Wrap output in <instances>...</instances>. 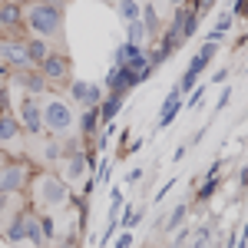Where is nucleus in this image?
I'll return each instance as SVG.
<instances>
[{"label": "nucleus", "mask_w": 248, "mask_h": 248, "mask_svg": "<svg viewBox=\"0 0 248 248\" xmlns=\"http://www.w3.org/2000/svg\"><path fill=\"white\" fill-rule=\"evenodd\" d=\"M30 195H33V209L37 212H63L70 202H73V195H70V186L63 182V175L53 169H40L30 175Z\"/></svg>", "instance_id": "1"}, {"label": "nucleus", "mask_w": 248, "mask_h": 248, "mask_svg": "<svg viewBox=\"0 0 248 248\" xmlns=\"http://www.w3.org/2000/svg\"><path fill=\"white\" fill-rule=\"evenodd\" d=\"M23 27L43 40L63 37V0H23Z\"/></svg>", "instance_id": "2"}, {"label": "nucleus", "mask_w": 248, "mask_h": 248, "mask_svg": "<svg viewBox=\"0 0 248 248\" xmlns=\"http://www.w3.org/2000/svg\"><path fill=\"white\" fill-rule=\"evenodd\" d=\"M40 113H43V129L50 136H70L77 133V109H73V99H66V96L53 93V90H46V93L40 96Z\"/></svg>", "instance_id": "3"}, {"label": "nucleus", "mask_w": 248, "mask_h": 248, "mask_svg": "<svg viewBox=\"0 0 248 248\" xmlns=\"http://www.w3.org/2000/svg\"><path fill=\"white\" fill-rule=\"evenodd\" d=\"M33 166L23 155H10L0 162V192H27Z\"/></svg>", "instance_id": "4"}, {"label": "nucleus", "mask_w": 248, "mask_h": 248, "mask_svg": "<svg viewBox=\"0 0 248 248\" xmlns=\"http://www.w3.org/2000/svg\"><path fill=\"white\" fill-rule=\"evenodd\" d=\"M17 119H20L23 133L30 136V139L46 136V129H43V113H40V96L20 93V99H17Z\"/></svg>", "instance_id": "5"}, {"label": "nucleus", "mask_w": 248, "mask_h": 248, "mask_svg": "<svg viewBox=\"0 0 248 248\" xmlns=\"http://www.w3.org/2000/svg\"><path fill=\"white\" fill-rule=\"evenodd\" d=\"M37 70L46 77L50 86H70V77H73V63H70L66 53H60V50H50V53L37 63Z\"/></svg>", "instance_id": "6"}, {"label": "nucleus", "mask_w": 248, "mask_h": 248, "mask_svg": "<svg viewBox=\"0 0 248 248\" xmlns=\"http://www.w3.org/2000/svg\"><path fill=\"white\" fill-rule=\"evenodd\" d=\"M0 66H7L10 73L17 70H27V66H37L30 53H27V40L14 37V40H0Z\"/></svg>", "instance_id": "7"}, {"label": "nucleus", "mask_w": 248, "mask_h": 248, "mask_svg": "<svg viewBox=\"0 0 248 248\" xmlns=\"http://www.w3.org/2000/svg\"><path fill=\"white\" fill-rule=\"evenodd\" d=\"M215 50H218V43H215V40H205V43L199 46V53L192 57L189 70H186V73H182V79L175 83V86H179L182 93H186V90H195V79H199L202 73H205V66H209V60L215 57Z\"/></svg>", "instance_id": "8"}, {"label": "nucleus", "mask_w": 248, "mask_h": 248, "mask_svg": "<svg viewBox=\"0 0 248 248\" xmlns=\"http://www.w3.org/2000/svg\"><path fill=\"white\" fill-rule=\"evenodd\" d=\"M10 86H14V90H20V93H33V96H43L46 90H50L46 77L40 73L37 66H27V70L10 73Z\"/></svg>", "instance_id": "9"}, {"label": "nucleus", "mask_w": 248, "mask_h": 248, "mask_svg": "<svg viewBox=\"0 0 248 248\" xmlns=\"http://www.w3.org/2000/svg\"><path fill=\"white\" fill-rule=\"evenodd\" d=\"M23 139H27V133H23V126H20L17 113L3 109V113H0V149L7 153V149H14V146L23 142ZM10 155H17V149H14Z\"/></svg>", "instance_id": "10"}, {"label": "nucleus", "mask_w": 248, "mask_h": 248, "mask_svg": "<svg viewBox=\"0 0 248 248\" xmlns=\"http://www.w3.org/2000/svg\"><path fill=\"white\" fill-rule=\"evenodd\" d=\"M103 86H96V83H86V79H70V99H73V106L79 109H86V106H99L103 103Z\"/></svg>", "instance_id": "11"}, {"label": "nucleus", "mask_w": 248, "mask_h": 248, "mask_svg": "<svg viewBox=\"0 0 248 248\" xmlns=\"http://www.w3.org/2000/svg\"><path fill=\"white\" fill-rule=\"evenodd\" d=\"M90 162H86V153H73V155H63L60 159V175L66 186H79V179L86 175Z\"/></svg>", "instance_id": "12"}, {"label": "nucleus", "mask_w": 248, "mask_h": 248, "mask_svg": "<svg viewBox=\"0 0 248 248\" xmlns=\"http://www.w3.org/2000/svg\"><path fill=\"white\" fill-rule=\"evenodd\" d=\"M179 109H182V90L175 86V90L166 96V103H162V113H159V123H155V129H166V126H172V119L179 116Z\"/></svg>", "instance_id": "13"}, {"label": "nucleus", "mask_w": 248, "mask_h": 248, "mask_svg": "<svg viewBox=\"0 0 248 248\" xmlns=\"http://www.w3.org/2000/svg\"><path fill=\"white\" fill-rule=\"evenodd\" d=\"M103 126V119H99V106H86V109H79L77 116V129L83 139H90V136H96V129Z\"/></svg>", "instance_id": "14"}, {"label": "nucleus", "mask_w": 248, "mask_h": 248, "mask_svg": "<svg viewBox=\"0 0 248 248\" xmlns=\"http://www.w3.org/2000/svg\"><path fill=\"white\" fill-rule=\"evenodd\" d=\"M123 103H126V93H106L103 103H99V119L113 123L116 116H119V109H123Z\"/></svg>", "instance_id": "15"}, {"label": "nucleus", "mask_w": 248, "mask_h": 248, "mask_svg": "<svg viewBox=\"0 0 248 248\" xmlns=\"http://www.w3.org/2000/svg\"><path fill=\"white\" fill-rule=\"evenodd\" d=\"M0 27H23V3H10V0H0Z\"/></svg>", "instance_id": "16"}, {"label": "nucleus", "mask_w": 248, "mask_h": 248, "mask_svg": "<svg viewBox=\"0 0 248 248\" xmlns=\"http://www.w3.org/2000/svg\"><path fill=\"white\" fill-rule=\"evenodd\" d=\"M40 159L43 162H60L63 159V139L46 133V139H40Z\"/></svg>", "instance_id": "17"}, {"label": "nucleus", "mask_w": 248, "mask_h": 248, "mask_svg": "<svg viewBox=\"0 0 248 248\" xmlns=\"http://www.w3.org/2000/svg\"><path fill=\"white\" fill-rule=\"evenodd\" d=\"M27 242H30V245H43V242H46L43 222H40L37 209H27Z\"/></svg>", "instance_id": "18"}, {"label": "nucleus", "mask_w": 248, "mask_h": 248, "mask_svg": "<svg viewBox=\"0 0 248 248\" xmlns=\"http://www.w3.org/2000/svg\"><path fill=\"white\" fill-rule=\"evenodd\" d=\"M17 209H23L20 192H0V225H3V222H7Z\"/></svg>", "instance_id": "19"}, {"label": "nucleus", "mask_w": 248, "mask_h": 248, "mask_svg": "<svg viewBox=\"0 0 248 248\" xmlns=\"http://www.w3.org/2000/svg\"><path fill=\"white\" fill-rule=\"evenodd\" d=\"M50 50H53V43H50V40H43V37H27V53H30V60H33V63H40V60L46 57Z\"/></svg>", "instance_id": "20"}, {"label": "nucleus", "mask_w": 248, "mask_h": 248, "mask_svg": "<svg viewBox=\"0 0 248 248\" xmlns=\"http://www.w3.org/2000/svg\"><path fill=\"white\" fill-rule=\"evenodd\" d=\"M139 53H146V50H142V43H129V40H126V43H119V46H116L113 63H123V66H126V63H129L133 57H139Z\"/></svg>", "instance_id": "21"}, {"label": "nucleus", "mask_w": 248, "mask_h": 248, "mask_svg": "<svg viewBox=\"0 0 248 248\" xmlns=\"http://www.w3.org/2000/svg\"><path fill=\"white\" fill-rule=\"evenodd\" d=\"M116 14L123 23H129V20H139L142 14V3H136V0H116Z\"/></svg>", "instance_id": "22"}, {"label": "nucleus", "mask_w": 248, "mask_h": 248, "mask_svg": "<svg viewBox=\"0 0 248 248\" xmlns=\"http://www.w3.org/2000/svg\"><path fill=\"white\" fill-rule=\"evenodd\" d=\"M139 20L146 23V33H149V37H155V30H159V10H155V3H142Z\"/></svg>", "instance_id": "23"}, {"label": "nucleus", "mask_w": 248, "mask_h": 248, "mask_svg": "<svg viewBox=\"0 0 248 248\" xmlns=\"http://www.w3.org/2000/svg\"><path fill=\"white\" fill-rule=\"evenodd\" d=\"M126 40H129V43H142V46H146V40H149L146 23H142V20H129V23H126Z\"/></svg>", "instance_id": "24"}, {"label": "nucleus", "mask_w": 248, "mask_h": 248, "mask_svg": "<svg viewBox=\"0 0 248 248\" xmlns=\"http://www.w3.org/2000/svg\"><path fill=\"white\" fill-rule=\"evenodd\" d=\"M186 215H189V202L175 205V209H172V215L166 218V222H162V229H166V232H175L179 225H182V218H186Z\"/></svg>", "instance_id": "25"}, {"label": "nucleus", "mask_w": 248, "mask_h": 248, "mask_svg": "<svg viewBox=\"0 0 248 248\" xmlns=\"http://www.w3.org/2000/svg\"><path fill=\"white\" fill-rule=\"evenodd\" d=\"M142 215H146V209H142V205H129V209L123 212V222H119V225H123V229H136V225H139V222H142Z\"/></svg>", "instance_id": "26"}, {"label": "nucleus", "mask_w": 248, "mask_h": 248, "mask_svg": "<svg viewBox=\"0 0 248 248\" xmlns=\"http://www.w3.org/2000/svg\"><path fill=\"white\" fill-rule=\"evenodd\" d=\"M215 189H218V182H215V175H205V186L199 189V195H195V199H199V202H209L212 195H215Z\"/></svg>", "instance_id": "27"}, {"label": "nucleus", "mask_w": 248, "mask_h": 248, "mask_svg": "<svg viewBox=\"0 0 248 248\" xmlns=\"http://www.w3.org/2000/svg\"><path fill=\"white\" fill-rule=\"evenodd\" d=\"M205 90H209V86H195V90H192V96H189V103H182V106H186V109H195V106L202 103V96H205Z\"/></svg>", "instance_id": "28"}, {"label": "nucleus", "mask_w": 248, "mask_h": 248, "mask_svg": "<svg viewBox=\"0 0 248 248\" xmlns=\"http://www.w3.org/2000/svg\"><path fill=\"white\" fill-rule=\"evenodd\" d=\"M229 99H232V90H222V96H218V103H215V113H222V109L229 106Z\"/></svg>", "instance_id": "29"}, {"label": "nucleus", "mask_w": 248, "mask_h": 248, "mask_svg": "<svg viewBox=\"0 0 248 248\" xmlns=\"http://www.w3.org/2000/svg\"><path fill=\"white\" fill-rule=\"evenodd\" d=\"M192 7H195L199 14H205V10H212V7H215V0H192Z\"/></svg>", "instance_id": "30"}, {"label": "nucleus", "mask_w": 248, "mask_h": 248, "mask_svg": "<svg viewBox=\"0 0 248 248\" xmlns=\"http://www.w3.org/2000/svg\"><path fill=\"white\" fill-rule=\"evenodd\" d=\"M129 242H133V229H126L123 235H119V238H116V248H126Z\"/></svg>", "instance_id": "31"}, {"label": "nucleus", "mask_w": 248, "mask_h": 248, "mask_svg": "<svg viewBox=\"0 0 248 248\" xmlns=\"http://www.w3.org/2000/svg\"><path fill=\"white\" fill-rule=\"evenodd\" d=\"M172 186H175V179H169V182H166V186H162V189L155 192V199H159V202H162V199H166V195H169V192H172Z\"/></svg>", "instance_id": "32"}, {"label": "nucleus", "mask_w": 248, "mask_h": 248, "mask_svg": "<svg viewBox=\"0 0 248 248\" xmlns=\"http://www.w3.org/2000/svg\"><path fill=\"white\" fill-rule=\"evenodd\" d=\"M235 14H242V17H248V0H235V7H232Z\"/></svg>", "instance_id": "33"}, {"label": "nucleus", "mask_w": 248, "mask_h": 248, "mask_svg": "<svg viewBox=\"0 0 248 248\" xmlns=\"http://www.w3.org/2000/svg\"><path fill=\"white\" fill-rule=\"evenodd\" d=\"M139 179H142V169H133V172H126V182H129V186H136Z\"/></svg>", "instance_id": "34"}, {"label": "nucleus", "mask_w": 248, "mask_h": 248, "mask_svg": "<svg viewBox=\"0 0 248 248\" xmlns=\"http://www.w3.org/2000/svg\"><path fill=\"white\" fill-rule=\"evenodd\" d=\"M225 77H229V70H215L212 73V83H225Z\"/></svg>", "instance_id": "35"}, {"label": "nucleus", "mask_w": 248, "mask_h": 248, "mask_svg": "<svg viewBox=\"0 0 248 248\" xmlns=\"http://www.w3.org/2000/svg\"><path fill=\"white\" fill-rule=\"evenodd\" d=\"M205 242H209V229H202L199 235H195V245H205Z\"/></svg>", "instance_id": "36"}, {"label": "nucleus", "mask_w": 248, "mask_h": 248, "mask_svg": "<svg viewBox=\"0 0 248 248\" xmlns=\"http://www.w3.org/2000/svg\"><path fill=\"white\" fill-rule=\"evenodd\" d=\"M238 245H248V222H245V232H242V238H238Z\"/></svg>", "instance_id": "37"}, {"label": "nucleus", "mask_w": 248, "mask_h": 248, "mask_svg": "<svg viewBox=\"0 0 248 248\" xmlns=\"http://www.w3.org/2000/svg\"><path fill=\"white\" fill-rule=\"evenodd\" d=\"M7 109V93H0V113Z\"/></svg>", "instance_id": "38"}, {"label": "nucleus", "mask_w": 248, "mask_h": 248, "mask_svg": "<svg viewBox=\"0 0 248 248\" xmlns=\"http://www.w3.org/2000/svg\"><path fill=\"white\" fill-rule=\"evenodd\" d=\"M3 159H10V155H7V153H3V149H0V162H3Z\"/></svg>", "instance_id": "39"}, {"label": "nucleus", "mask_w": 248, "mask_h": 248, "mask_svg": "<svg viewBox=\"0 0 248 248\" xmlns=\"http://www.w3.org/2000/svg\"><path fill=\"white\" fill-rule=\"evenodd\" d=\"M169 3H175V7H179V3H186V0H169Z\"/></svg>", "instance_id": "40"}, {"label": "nucleus", "mask_w": 248, "mask_h": 248, "mask_svg": "<svg viewBox=\"0 0 248 248\" xmlns=\"http://www.w3.org/2000/svg\"><path fill=\"white\" fill-rule=\"evenodd\" d=\"M10 3H23V0H10Z\"/></svg>", "instance_id": "41"}, {"label": "nucleus", "mask_w": 248, "mask_h": 248, "mask_svg": "<svg viewBox=\"0 0 248 248\" xmlns=\"http://www.w3.org/2000/svg\"><path fill=\"white\" fill-rule=\"evenodd\" d=\"M106 3H116V0H106Z\"/></svg>", "instance_id": "42"}, {"label": "nucleus", "mask_w": 248, "mask_h": 248, "mask_svg": "<svg viewBox=\"0 0 248 248\" xmlns=\"http://www.w3.org/2000/svg\"><path fill=\"white\" fill-rule=\"evenodd\" d=\"M0 79H3V70H0Z\"/></svg>", "instance_id": "43"}]
</instances>
